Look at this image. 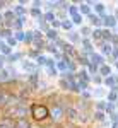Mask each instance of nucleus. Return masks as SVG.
Here are the masks:
<instances>
[{"instance_id": "f257e3e1", "label": "nucleus", "mask_w": 118, "mask_h": 128, "mask_svg": "<svg viewBox=\"0 0 118 128\" xmlns=\"http://www.w3.org/2000/svg\"><path fill=\"white\" fill-rule=\"evenodd\" d=\"M33 116L36 120H43L48 116V109L45 108V106H34L33 108Z\"/></svg>"}]
</instances>
